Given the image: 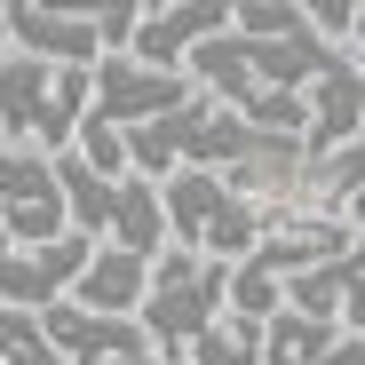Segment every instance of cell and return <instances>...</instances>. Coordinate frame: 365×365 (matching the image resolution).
I'll return each instance as SVG.
<instances>
[{
	"instance_id": "obj_1",
	"label": "cell",
	"mask_w": 365,
	"mask_h": 365,
	"mask_svg": "<svg viewBox=\"0 0 365 365\" xmlns=\"http://www.w3.org/2000/svg\"><path fill=\"white\" fill-rule=\"evenodd\" d=\"M222 310H230V270L207 262V255H191V247H167V255L151 262V294H143L135 326H143L151 357L182 365L207 326H222Z\"/></svg>"
},
{
	"instance_id": "obj_2",
	"label": "cell",
	"mask_w": 365,
	"mask_h": 365,
	"mask_svg": "<svg viewBox=\"0 0 365 365\" xmlns=\"http://www.w3.org/2000/svg\"><path fill=\"white\" fill-rule=\"evenodd\" d=\"M159 199H167V238H182L191 255H207V262H222V270H238L262 238H270V207H255V199H238L222 175H167L159 182Z\"/></svg>"
},
{
	"instance_id": "obj_3",
	"label": "cell",
	"mask_w": 365,
	"mask_h": 365,
	"mask_svg": "<svg viewBox=\"0 0 365 365\" xmlns=\"http://www.w3.org/2000/svg\"><path fill=\"white\" fill-rule=\"evenodd\" d=\"M72 222H64V199H56V159L32 151V143H0V238L16 255L32 247H56Z\"/></svg>"
},
{
	"instance_id": "obj_4",
	"label": "cell",
	"mask_w": 365,
	"mask_h": 365,
	"mask_svg": "<svg viewBox=\"0 0 365 365\" xmlns=\"http://www.w3.org/2000/svg\"><path fill=\"white\" fill-rule=\"evenodd\" d=\"M9 48L48 64V72H96L103 64L96 9H72V0H9Z\"/></svg>"
},
{
	"instance_id": "obj_5",
	"label": "cell",
	"mask_w": 365,
	"mask_h": 365,
	"mask_svg": "<svg viewBox=\"0 0 365 365\" xmlns=\"http://www.w3.org/2000/svg\"><path fill=\"white\" fill-rule=\"evenodd\" d=\"M191 96L199 88L182 72H151V64H135V56H103L96 64V119L119 128V135H135V128H151V119L182 111Z\"/></svg>"
},
{
	"instance_id": "obj_6",
	"label": "cell",
	"mask_w": 365,
	"mask_h": 365,
	"mask_svg": "<svg viewBox=\"0 0 365 365\" xmlns=\"http://www.w3.org/2000/svg\"><path fill=\"white\" fill-rule=\"evenodd\" d=\"M230 16H238V0H167V9H143L128 56H135V64H151V72H182L207 40L230 32Z\"/></svg>"
},
{
	"instance_id": "obj_7",
	"label": "cell",
	"mask_w": 365,
	"mask_h": 365,
	"mask_svg": "<svg viewBox=\"0 0 365 365\" xmlns=\"http://www.w3.org/2000/svg\"><path fill=\"white\" fill-rule=\"evenodd\" d=\"M40 334H48V349L64 365H119V357H143L151 349L135 318H96V310H80V302L40 310Z\"/></svg>"
},
{
	"instance_id": "obj_8",
	"label": "cell",
	"mask_w": 365,
	"mask_h": 365,
	"mask_svg": "<svg viewBox=\"0 0 365 365\" xmlns=\"http://www.w3.org/2000/svg\"><path fill=\"white\" fill-rule=\"evenodd\" d=\"M143 294H151V262L128 255V247H111V238H96V255H88L72 302H80V310H96V318H135Z\"/></svg>"
},
{
	"instance_id": "obj_9",
	"label": "cell",
	"mask_w": 365,
	"mask_h": 365,
	"mask_svg": "<svg viewBox=\"0 0 365 365\" xmlns=\"http://www.w3.org/2000/svg\"><path fill=\"white\" fill-rule=\"evenodd\" d=\"M48 111H56V72L32 64V56H9L0 64V143H32L40 151Z\"/></svg>"
},
{
	"instance_id": "obj_10",
	"label": "cell",
	"mask_w": 365,
	"mask_h": 365,
	"mask_svg": "<svg viewBox=\"0 0 365 365\" xmlns=\"http://www.w3.org/2000/svg\"><path fill=\"white\" fill-rule=\"evenodd\" d=\"M111 247H128V255H143V262H159L167 255V199H159V182H143V175H128L119 182V207H111Z\"/></svg>"
},
{
	"instance_id": "obj_11",
	"label": "cell",
	"mask_w": 365,
	"mask_h": 365,
	"mask_svg": "<svg viewBox=\"0 0 365 365\" xmlns=\"http://www.w3.org/2000/svg\"><path fill=\"white\" fill-rule=\"evenodd\" d=\"M56 199H64V222L103 238L111 230V207H119V182H103L80 151H56Z\"/></svg>"
},
{
	"instance_id": "obj_12",
	"label": "cell",
	"mask_w": 365,
	"mask_h": 365,
	"mask_svg": "<svg viewBox=\"0 0 365 365\" xmlns=\"http://www.w3.org/2000/svg\"><path fill=\"white\" fill-rule=\"evenodd\" d=\"M334 341H341V326L302 318V310H278V318L262 326V365H318Z\"/></svg>"
},
{
	"instance_id": "obj_13",
	"label": "cell",
	"mask_w": 365,
	"mask_h": 365,
	"mask_svg": "<svg viewBox=\"0 0 365 365\" xmlns=\"http://www.w3.org/2000/svg\"><path fill=\"white\" fill-rule=\"evenodd\" d=\"M182 365H262V326H247V318L222 310V326H207Z\"/></svg>"
},
{
	"instance_id": "obj_14",
	"label": "cell",
	"mask_w": 365,
	"mask_h": 365,
	"mask_svg": "<svg viewBox=\"0 0 365 365\" xmlns=\"http://www.w3.org/2000/svg\"><path fill=\"white\" fill-rule=\"evenodd\" d=\"M72 151H80V159H88V167H96L103 182H128V175H135V167H128V135H119V128H103L96 111L80 119V135H72Z\"/></svg>"
},
{
	"instance_id": "obj_15",
	"label": "cell",
	"mask_w": 365,
	"mask_h": 365,
	"mask_svg": "<svg viewBox=\"0 0 365 365\" xmlns=\"http://www.w3.org/2000/svg\"><path fill=\"white\" fill-rule=\"evenodd\" d=\"M310 191H326V199L365 191V135H357V143H341V151H326V159L310 167Z\"/></svg>"
},
{
	"instance_id": "obj_16",
	"label": "cell",
	"mask_w": 365,
	"mask_h": 365,
	"mask_svg": "<svg viewBox=\"0 0 365 365\" xmlns=\"http://www.w3.org/2000/svg\"><path fill=\"white\" fill-rule=\"evenodd\" d=\"M318 365H365V334H341V341H334Z\"/></svg>"
},
{
	"instance_id": "obj_17",
	"label": "cell",
	"mask_w": 365,
	"mask_h": 365,
	"mask_svg": "<svg viewBox=\"0 0 365 365\" xmlns=\"http://www.w3.org/2000/svg\"><path fill=\"white\" fill-rule=\"evenodd\" d=\"M349 56L365 64V9H357V24H349Z\"/></svg>"
},
{
	"instance_id": "obj_18",
	"label": "cell",
	"mask_w": 365,
	"mask_h": 365,
	"mask_svg": "<svg viewBox=\"0 0 365 365\" xmlns=\"http://www.w3.org/2000/svg\"><path fill=\"white\" fill-rule=\"evenodd\" d=\"M9 56H16V48H9V9H0V64H9Z\"/></svg>"
},
{
	"instance_id": "obj_19",
	"label": "cell",
	"mask_w": 365,
	"mask_h": 365,
	"mask_svg": "<svg viewBox=\"0 0 365 365\" xmlns=\"http://www.w3.org/2000/svg\"><path fill=\"white\" fill-rule=\"evenodd\" d=\"M119 365H167V357H151V349H143V357H119Z\"/></svg>"
}]
</instances>
